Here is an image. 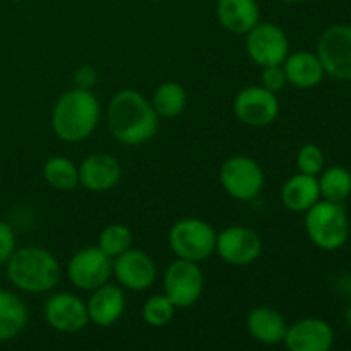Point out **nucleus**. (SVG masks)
<instances>
[{
	"label": "nucleus",
	"mask_w": 351,
	"mask_h": 351,
	"mask_svg": "<svg viewBox=\"0 0 351 351\" xmlns=\"http://www.w3.org/2000/svg\"><path fill=\"white\" fill-rule=\"evenodd\" d=\"M43 317L51 329L65 335L82 331L89 324L86 302L69 291H58L45 300Z\"/></svg>",
	"instance_id": "13"
},
{
	"label": "nucleus",
	"mask_w": 351,
	"mask_h": 351,
	"mask_svg": "<svg viewBox=\"0 0 351 351\" xmlns=\"http://www.w3.org/2000/svg\"><path fill=\"white\" fill-rule=\"evenodd\" d=\"M247 329L257 343L274 346L283 343L288 324L276 308L269 305H259L247 315Z\"/></svg>",
	"instance_id": "20"
},
{
	"label": "nucleus",
	"mask_w": 351,
	"mask_h": 351,
	"mask_svg": "<svg viewBox=\"0 0 351 351\" xmlns=\"http://www.w3.org/2000/svg\"><path fill=\"white\" fill-rule=\"evenodd\" d=\"M95 84H96V71L93 67L84 65V67H81L77 72H75V86H77V88L91 89Z\"/></svg>",
	"instance_id": "31"
},
{
	"label": "nucleus",
	"mask_w": 351,
	"mask_h": 351,
	"mask_svg": "<svg viewBox=\"0 0 351 351\" xmlns=\"http://www.w3.org/2000/svg\"><path fill=\"white\" fill-rule=\"evenodd\" d=\"M113 276V259L99 247H84L72 254L67 263V278L75 288L93 291Z\"/></svg>",
	"instance_id": "8"
},
{
	"label": "nucleus",
	"mask_w": 351,
	"mask_h": 351,
	"mask_svg": "<svg viewBox=\"0 0 351 351\" xmlns=\"http://www.w3.org/2000/svg\"><path fill=\"white\" fill-rule=\"evenodd\" d=\"M346 322H348V326L351 328V305L346 308Z\"/></svg>",
	"instance_id": "32"
},
{
	"label": "nucleus",
	"mask_w": 351,
	"mask_h": 351,
	"mask_svg": "<svg viewBox=\"0 0 351 351\" xmlns=\"http://www.w3.org/2000/svg\"><path fill=\"white\" fill-rule=\"evenodd\" d=\"M216 17L230 33L247 34L261 23V7L257 0H216Z\"/></svg>",
	"instance_id": "18"
},
{
	"label": "nucleus",
	"mask_w": 351,
	"mask_h": 351,
	"mask_svg": "<svg viewBox=\"0 0 351 351\" xmlns=\"http://www.w3.org/2000/svg\"><path fill=\"white\" fill-rule=\"evenodd\" d=\"M175 307L167 295H151L143 305V321L151 328H165L175 317Z\"/></svg>",
	"instance_id": "27"
},
{
	"label": "nucleus",
	"mask_w": 351,
	"mask_h": 351,
	"mask_svg": "<svg viewBox=\"0 0 351 351\" xmlns=\"http://www.w3.org/2000/svg\"><path fill=\"white\" fill-rule=\"evenodd\" d=\"M283 71L288 84L298 89L315 88V86L321 84L326 75L324 65H322L317 53L305 50L288 53V57L283 62Z\"/></svg>",
	"instance_id": "19"
},
{
	"label": "nucleus",
	"mask_w": 351,
	"mask_h": 351,
	"mask_svg": "<svg viewBox=\"0 0 351 351\" xmlns=\"http://www.w3.org/2000/svg\"><path fill=\"white\" fill-rule=\"evenodd\" d=\"M27 326V308L16 293L0 290V343L17 338Z\"/></svg>",
	"instance_id": "22"
},
{
	"label": "nucleus",
	"mask_w": 351,
	"mask_h": 351,
	"mask_svg": "<svg viewBox=\"0 0 351 351\" xmlns=\"http://www.w3.org/2000/svg\"><path fill=\"white\" fill-rule=\"evenodd\" d=\"M101 119V105L91 89L72 88L65 91L51 110V127L64 143L88 139Z\"/></svg>",
	"instance_id": "2"
},
{
	"label": "nucleus",
	"mask_w": 351,
	"mask_h": 351,
	"mask_svg": "<svg viewBox=\"0 0 351 351\" xmlns=\"http://www.w3.org/2000/svg\"><path fill=\"white\" fill-rule=\"evenodd\" d=\"M297 167L300 173L319 177V173L326 168L324 151L317 144H305L297 154Z\"/></svg>",
	"instance_id": "28"
},
{
	"label": "nucleus",
	"mask_w": 351,
	"mask_h": 351,
	"mask_svg": "<svg viewBox=\"0 0 351 351\" xmlns=\"http://www.w3.org/2000/svg\"><path fill=\"white\" fill-rule=\"evenodd\" d=\"M45 182L53 191L71 192L79 187V167L67 156H51L45 161Z\"/></svg>",
	"instance_id": "24"
},
{
	"label": "nucleus",
	"mask_w": 351,
	"mask_h": 351,
	"mask_svg": "<svg viewBox=\"0 0 351 351\" xmlns=\"http://www.w3.org/2000/svg\"><path fill=\"white\" fill-rule=\"evenodd\" d=\"M16 2H17V0H16Z\"/></svg>",
	"instance_id": "35"
},
{
	"label": "nucleus",
	"mask_w": 351,
	"mask_h": 351,
	"mask_svg": "<svg viewBox=\"0 0 351 351\" xmlns=\"http://www.w3.org/2000/svg\"><path fill=\"white\" fill-rule=\"evenodd\" d=\"M305 233L317 249L335 252L350 239V221L345 208L338 202L319 201L305 211Z\"/></svg>",
	"instance_id": "4"
},
{
	"label": "nucleus",
	"mask_w": 351,
	"mask_h": 351,
	"mask_svg": "<svg viewBox=\"0 0 351 351\" xmlns=\"http://www.w3.org/2000/svg\"><path fill=\"white\" fill-rule=\"evenodd\" d=\"M216 237V230L204 219L184 218L170 228L168 243L178 259L202 263L215 254Z\"/></svg>",
	"instance_id": "5"
},
{
	"label": "nucleus",
	"mask_w": 351,
	"mask_h": 351,
	"mask_svg": "<svg viewBox=\"0 0 351 351\" xmlns=\"http://www.w3.org/2000/svg\"><path fill=\"white\" fill-rule=\"evenodd\" d=\"M158 269L153 257L141 249L125 250L113 259V278L122 288L144 291L156 281Z\"/></svg>",
	"instance_id": "14"
},
{
	"label": "nucleus",
	"mask_w": 351,
	"mask_h": 351,
	"mask_svg": "<svg viewBox=\"0 0 351 351\" xmlns=\"http://www.w3.org/2000/svg\"><path fill=\"white\" fill-rule=\"evenodd\" d=\"M16 250V235L9 223L0 221V266L9 261Z\"/></svg>",
	"instance_id": "30"
},
{
	"label": "nucleus",
	"mask_w": 351,
	"mask_h": 351,
	"mask_svg": "<svg viewBox=\"0 0 351 351\" xmlns=\"http://www.w3.org/2000/svg\"><path fill=\"white\" fill-rule=\"evenodd\" d=\"M245 50L250 60L261 69L273 67L283 65L290 53V41L278 24L257 23L245 34Z\"/></svg>",
	"instance_id": "9"
},
{
	"label": "nucleus",
	"mask_w": 351,
	"mask_h": 351,
	"mask_svg": "<svg viewBox=\"0 0 351 351\" xmlns=\"http://www.w3.org/2000/svg\"><path fill=\"white\" fill-rule=\"evenodd\" d=\"M149 2H161V0H149Z\"/></svg>",
	"instance_id": "34"
},
{
	"label": "nucleus",
	"mask_w": 351,
	"mask_h": 351,
	"mask_svg": "<svg viewBox=\"0 0 351 351\" xmlns=\"http://www.w3.org/2000/svg\"><path fill=\"white\" fill-rule=\"evenodd\" d=\"M122 178V165L113 154L96 153L79 165V185L89 192H108Z\"/></svg>",
	"instance_id": "16"
},
{
	"label": "nucleus",
	"mask_w": 351,
	"mask_h": 351,
	"mask_svg": "<svg viewBox=\"0 0 351 351\" xmlns=\"http://www.w3.org/2000/svg\"><path fill=\"white\" fill-rule=\"evenodd\" d=\"M283 343L290 351H329L335 345V329L321 317H305L288 326Z\"/></svg>",
	"instance_id": "15"
},
{
	"label": "nucleus",
	"mask_w": 351,
	"mask_h": 351,
	"mask_svg": "<svg viewBox=\"0 0 351 351\" xmlns=\"http://www.w3.org/2000/svg\"><path fill=\"white\" fill-rule=\"evenodd\" d=\"M215 252L230 266H249L263 254V240L249 226H228L216 237Z\"/></svg>",
	"instance_id": "11"
},
{
	"label": "nucleus",
	"mask_w": 351,
	"mask_h": 351,
	"mask_svg": "<svg viewBox=\"0 0 351 351\" xmlns=\"http://www.w3.org/2000/svg\"><path fill=\"white\" fill-rule=\"evenodd\" d=\"M263 88H266L267 91L274 93H281L285 89V86L288 84L287 75H285L283 65H273V67H264L263 69Z\"/></svg>",
	"instance_id": "29"
},
{
	"label": "nucleus",
	"mask_w": 351,
	"mask_h": 351,
	"mask_svg": "<svg viewBox=\"0 0 351 351\" xmlns=\"http://www.w3.org/2000/svg\"><path fill=\"white\" fill-rule=\"evenodd\" d=\"M319 191H321L322 201L338 202L350 197L351 194V171L345 167H329L319 173Z\"/></svg>",
	"instance_id": "25"
},
{
	"label": "nucleus",
	"mask_w": 351,
	"mask_h": 351,
	"mask_svg": "<svg viewBox=\"0 0 351 351\" xmlns=\"http://www.w3.org/2000/svg\"><path fill=\"white\" fill-rule=\"evenodd\" d=\"M163 290L177 308H187L197 304L204 291V274L199 263L177 257L165 271Z\"/></svg>",
	"instance_id": "7"
},
{
	"label": "nucleus",
	"mask_w": 351,
	"mask_h": 351,
	"mask_svg": "<svg viewBox=\"0 0 351 351\" xmlns=\"http://www.w3.org/2000/svg\"><path fill=\"white\" fill-rule=\"evenodd\" d=\"M106 125L113 139L123 146H143L156 136L160 117L143 93L122 89L110 99Z\"/></svg>",
	"instance_id": "1"
},
{
	"label": "nucleus",
	"mask_w": 351,
	"mask_h": 351,
	"mask_svg": "<svg viewBox=\"0 0 351 351\" xmlns=\"http://www.w3.org/2000/svg\"><path fill=\"white\" fill-rule=\"evenodd\" d=\"M151 105L160 119H175L182 115L187 106V91L178 82L167 81L154 89Z\"/></svg>",
	"instance_id": "23"
},
{
	"label": "nucleus",
	"mask_w": 351,
	"mask_h": 351,
	"mask_svg": "<svg viewBox=\"0 0 351 351\" xmlns=\"http://www.w3.org/2000/svg\"><path fill=\"white\" fill-rule=\"evenodd\" d=\"M219 182L230 197L237 201H252L263 192L266 175L254 158L235 154L221 165Z\"/></svg>",
	"instance_id": "6"
},
{
	"label": "nucleus",
	"mask_w": 351,
	"mask_h": 351,
	"mask_svg": "<svg viewBox=\"0 0 351 351\" xmlns=\"http://www.w3.org/2000/svg\"><path fill=\"white\" fill-rule=\"evenodd\" d=\"M215 2H216V0H215Z\"/></svg>",
	"instance_id": "36"
},
{
	"label": "nucleus",
	"mask_w": 351,
	"mask_h": 351,
	"mask_svg": "<svg viewBox=\"0 0 351 351\" xmlns=\"http://www.w3.org/2000/svg\"><path fill=\"white\" fill-rule=\"evenodd\" d=\"M233 112L245 125L266 127L280 115V99L263 86H247L235 96Z\"/></svg>",
	"instance_id": "12"
},
{
	"label": "nucleus",
	"mask_w": 351,
	"mask_h": 351,
	"mask_svg": "<svg viewBox=\"0 0 351 351\" xmlns=\"http://www.w3.org/2000/svg\"><path fill=\"white\" fill-rule=\"evenodd\" d=\"M132 240L134 235L129 226L122 225V223H112V225L105 226L99 233L98 247L106 256L115 259L117 256H120V254H123L132 247Z\"/></svg>",
	"instance_id": "26"
},
{
	"label": "nucleus",
	"mask_w": 351,
	"mask_h": 351,
	"mask_svg": "<svg viewBox=\"0 0 351 351\" xmlns=\"http://www.w3.org/2000/svg\"><path fill=\"white\" fill-rule=\"evenodd\" d=\"M5 266L10 283L26 293H48L60 283V263L43 247L27 245L14 250Z\"/></svg>",
	"instance_id": "3"
},
{
	"label": "nucleus",
	"mask_w": 351,
	"mask_h": 351,
	"mask_svg": "<svg viewBox=\"0 0 351 351\" xmlns=\"http://www.w3.org/2000/svg\"><path fill=\"white\" fill-rule=\"evenodd\" d=\"M321 201L317 177L305 175L298 171L288 178L281 187V202L287 209L293 213H305Z\"/></svg>",
	"instance_id": "21"
},
{
	"label": "nucleus",
	"mask_w": 351,
	"mask_h": 351,
	"mask_svg": "<svg viewBox=\"0 0 351 351\" xmlns=\"http://www.w3.org/2000/svg\"><path fill=\"white\" fill-rule=\"evenodd\" d=\"M127 307V298L120 285L105 283L91 291V297L86 302L89 322L98 328H110L117 324Z\"/></svg>",
	"instance_id": "17"
},
{
	"label": "nucleus",
	"mask_w": 351,
	"mask_h": 351,
	"mask_svg": "<svg viewBox=\"0 0 351 351\" xmlns=\"http://www.w3.org/2000/svg\"><path fill=\"white\" fill-rule=\"evenodd\" d=\"M317 57L326 74L339 81H351V26L335 24L321 34L317 41Z\"/></svg>",
	"instance_id": "10"
},
{
	"label": "nucleus",
	"mask_w": 351,
	"mask_h": 351,
	"mask_svg": "<svg viewBox=\"0 0 351 351\" xmlns=\"http://www.w3.org/2000/svg\"><path fill=\"white\" fill-rule=\"evenodd\" d=\"M281 2H285V3H298V2H302V0H281Z\"/></svg>",
	"instance_id": "33"
}]
</instances>
